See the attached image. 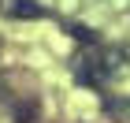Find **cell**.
I'll list each match as a JSON object with an SVG mask.
<instances>
[{"mask_svg":"<svg viewBox=\"0 0 130 123\" xmlns=\"http://www.w3.org/2000/svg\"><path fill=\"white\" fill-rule=\"evenodd\" d=\"M4 15H11V19H45L48 11L41 8L37 0H8L4 4Z\"/></svg>","mask_w":130,"mask_h":123,"instance_id":"1","label":"cell"}]
</instances>
